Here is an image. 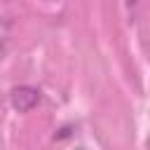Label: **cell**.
<instances>
[{"label": "cell", "mask_w": 150, "mask_h": 150, "mask_svg": "<svg viewBox=\"0 0 150 150\" xmlns=\"http://www.w3.org/2000/svg\"><path fill=\"white\" fill-rule=\"evenodd\" d=\"M9 98H12V105H14V110H19V112H28V110H33L38 103H40V91L35 89V87H14L12 89V94H9Z\"/></svg>", "instance_id": "cell-1"}]
</instances>
